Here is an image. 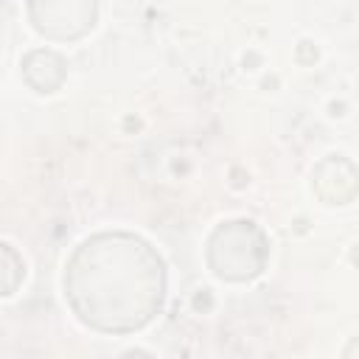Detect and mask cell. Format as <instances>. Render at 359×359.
<instances>
[{
  "label": "cell",
  "mask_w": 359,
  "mask_h": 359,
  "mask_svg": "<svg viewBox=\"0 0 359 359\" xmlns=\"http://www.w3.org/2000/svg\"><path fill=\"white\" fill-rule=\"evenodd\" d=\"M269 258V241L264 230L250 219L222 222L208 238V264L216 278L244 283L264 272Z\"/></svg>",
  "instance_id": "2"
},
{
  "label": "cell",
  "mask_w": 359,
  "mask_h": 359,
  "mask_svg": "<svg viewBox=\"0 0 359 359\" xmlns=\"http://www.w3.org/2000/svg\"><path fill=\"white\" fill-rule=\"evenodd\" d=\"M31 22L50 39H79L93 31L98 0H28Z\"/></svg>",
  "instance_id": "3"
},
{
  "label": "cell",
  "mask_w": 359,
  "mask_h": 359,
  "mask_svg": "<svg viewBox=\"0 0 359 359\" xmlns=\"http://www.w3.org/2000/svg\"><path fill=\"white\" fill-rule=\"evenodd\" d=\"M65 297L87 328L135 334L163 309L165 264L135 233H95L65 264Z\"/></svg>",
  "instance_id": "1"
},
{
  "label": "cell",
  "mask_w": 359,
  "mask_h": 359,
  "mask_svg": "<svg viewBox=\"0 0 359 359\" xmlns=\"http://www.w3.org/2000/svg\"><path fill=\"white\" fill-rule=\"evenodd\" d=\"M342 353H345V356H356V353H359V337H356V339H353Z\"/></svg>",
  "instance_id": "4"
}]
</instances>
